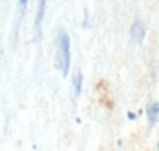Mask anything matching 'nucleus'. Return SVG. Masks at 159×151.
I'll use <instances>...</instances> for the list:
<instances>
[{
    "mask_svg": "<svg viewBox=\"0 0 159 151\" xmlns=\"http://www.w3.org/2000/svg\"><path fill=\"white\" fill-rule=\"evenodd\" d=\"M146 115H148V121H150V126L156 124V119L159 116V102H154L148 107V110H146Z\"/></svg>",
    "mask_w": 159,
    "mask_h": 151,
    "instance_id": "7ed1b4c3",
    "label": "nucleus"
},
{
    "mask_svg": "<svg viewBox=\"0 0 159 151\" xmlns=\"http://www.w3.org/2000/svg\"><path fill=\"white\" fill-rule=\"evenodd\" d=\"M127 118H129V119H134L135 115H134V113H127Z\"/></svg>",
    "mask_w": 159,
    "mask_h": 151,
    "instance_id": "423d86ee",
    "label": "nucleus"
},
{
    "mask_svg": "<svg viewBox=\"0 0 159 151\" xmlns=\"http://www.w3.org/2000/svg\"><path fill=\"white\" fill-rule=\"evenodd\" d=\"M131 34H132V40H134L135 43H142L143 41V38H145V26H143V22L140 19L134 21Z\"/></svg>",
    "mask_w": 159,
    "mask_h": 151,
    "instance_id": "f03ea898",
    "label": "nucleus"
},
{
    "mask_svg": "<svg viewBox=\"0 0 159 151\" xmlns=\"http://www.w3.org/2000/svg\"><path fill=\"white\" fill-rule=\"evenodd\" d=\"M81 86H83V73L76 72L73 75V92H75V97H78L81 94Z\"/></svg>",
    "mask_w": 159,
    "mask_h": 151,
    "instance_id": "20e7f679",
    "label": "nucleus"
},
{
    "mask_svg": "<svg viewBox=\"0 0 159 151\" xmlns=\"http://www.w3.org/2000/svg\"><path fill=\"white\" fill-rule=\"evenodd\" d=\"M45 7H46V0H40V5H38V13H37V21H35L37 29L40 27V24H42L43 14H45Z\"/></svg>",
    "mask_w": 159,
    "mask_h": 151,
    "instance_id": "39448f33",
    "label": "nucleus"
},
{
    "mask_svg": "<svg viewBox=\"0 0 159 151\" xmlns=\"http://www.w3.org/2000/svg\"><path fill=\"white\" fill-rule=\"evenodd\" d=\"M19 3H21V5H22V7H24V5H26V3H27V0H19Z\"/></svg>",
    "mask_w": 159,
    "mask_h": 151,
    "instance_id": "0eeeda50",
    "label": "nucleus"
},
{
    "mask_svg": "<svg viewBox=\"0 0 159 151\" xmlns=\"http://www.w3.org/2000/svg\"><path fill=\"white\" fill-rule=\"evenodd\" d=\"M158 150H159V143H158Z\"/></svg>",
    "mask_w": 159,
    "mask_h": 151,
    "instance_id": "6e6552de",
    "label": "nucleus"
},
{
    "mask_svg": "<svg viewBox=\"0 0 159 151\" xmlns=\"http://www.w3.org/2000/svg\"><path fill=\"white\" fill-rule=\"evenodd\" d=\"M56 67L62 75H67L70 69V38L65 32H59L56 40Z\"/></svg>",
    "mask_w": 159,
    "mask_h": 151,
    "instance_id": "f257e3e1",
    "label": "nucleus"
}]
</instances>
